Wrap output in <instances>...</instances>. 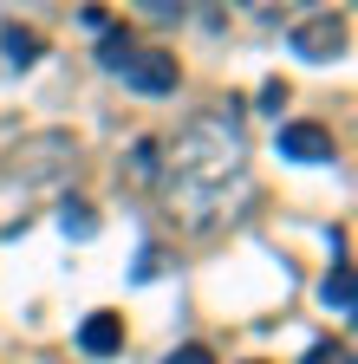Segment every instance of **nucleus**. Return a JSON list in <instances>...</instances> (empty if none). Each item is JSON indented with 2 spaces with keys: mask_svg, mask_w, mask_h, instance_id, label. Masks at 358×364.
<instances>
[{
  "mask_svg": "<svg viewBox=\"0 0 358 364\" xmlns=\"http://www.w3.org/2000/svg\"><path fill=\"white\" fill-rule=\"evenodd\" d=\"M248 169V136H241V117L235 105L228 111H202L189 117V130L176 136V150H169V182H176V196H189V202H209L221 196L228 182H241Z\"/></svg>",
  "mask_w": 358,
  "mask_h": 364,
  "instance_id": "nucleus-1",
  "label": "nucleus"
},
{
  "mask_svg": "<svg viewBox=\"0 0 358 364\" xmlns=\"http://www.w3.org/2000/svg\"><path fill=\"white\" fill-rule=\"evenodd\" d=\"M78 163V144L65 130H39V136H20V144L0 156V182H26V189H46L65 169Z\"/></svg>",
  "mask_w": 358,
  "mask_h": 364,
  "instance_id": "nucleus-2",
  "label": "nucleus"
},
{
  "mask_svg": "<svg viewBox=\"0 0 358 364\" xmlns=\"http://www.w3.org/2000/svg\"><path fill=\"white\" fill-rule=\"evenodd\" d=\"M176 78H183V72H176L169 53H137V59L124 65V85H130V91H144V98H163V91H176Z\"/></svg>",
  "mask_w": 358,
  "mask_h": 364,
  "instance_id": "nucleus-3",
  "label": "nucleus"
},
{
  "mask_svg": "<svg viewBox=\"0 0 358 364\" xmlns=\"http://www.w3.org/2000/svg\"><path fill=\"white\" fill-rule=\"evenodd\" d=\"M293 53L300 59H332V53H345V20L339 14H320V20L293 26Z\"/></svg>",
  "mask_w": 358,
  "mask_h": 364,
  "instance_id": "nucleus-4",
  "label": "nucleus"
},
{
  "mask_svg": "<svg viewBox=\"0 0 358 364\" xmlns=\"http://www.w3.org/2000/svg\"><path fill=\"white\" fill-rule=\"evenodd\" d=\"M280 156H293V163H332L339 150H332V130H320V124H280Z\"/></svg>",
  "mask_w": 358,
  "mask_h": 364,
  "instance_id": "nucleus-5",
  "label": "nucleus"
},
{
  "mask_svg": "<svg viewBox=\"0 0 358 364\" xmlns=\"http://www.w3.org/2000/svg\"><path fill=\"white\" fill-rule=\"evenodd\" d=\"M78 351H92V358L124 351V318H117V312H85V326H78Z\"/></svg>",
  "mask_w": 358,
  "mask_h": 364,
  "instance_id": "nucleus-6",
  "label": "nucleus"
},
{
  "mask_svg": "<svg viewBox=\"0 0 358 364\" xmlns=\"http://www.w3.org/2000/svg\"><path fill=\"white\" fill-rule=\"evenodd\" d=\"M157 176H163V144L157 136H137V144H130V163H124V182L130 189H150Z\"/></svg>",
  "mask_w": 358,
  "mask_h": 364,
  "instance_id": "nucleus-7",
  "label": "nucleus"
},
{
  "mask_svg": "<svg viewBox=\"0 0 358 364\" xmlns=\"http://www.w3.org/2000/svg\"><path fill=\"white\" fill-rule=\"evenodd\" d=\"M0 53H7V65H33L39 53H46V39H39L33 26H0Z\"/></svg>",
  "mask_w": 358,
  "mask_h": 364,
  "instance_id": "nucleus-8",
  "label": "nucleus"
},
{
  "mask_svg": "<svg viewBox=\"0 0 358 364\" xmlns=\"http://www.w3.org/2000/svg\"><path fill=\"white\" fill-rule=\"evenodd\" d=\"M320 299L332 306V312H352V299H358V287H352V267L339 260L332 273H326V280H320Z\"/></svg>",
  "mask_w": 358,
  "mask_h": 364,
  "instance_id": "nucleus-9",
  "label": "nucleus"
},
{
  "mask_svg": "<svg viewBox=\"0 0 358 364\" xmlns=\"http://www.w3.org/2000/svg\"><path fill=\"white\" fill-rule=\"evenodd\" d=\"M59 228H65L72 241H92L98 235V208L92 202H59Z\"/></svg>",
  "mask_w": 358,
  "mask_h": 364,
  "instance_id": "nucleus-10",
  "label": "nucleus"
},
{
  "mask_svg": "<svg viewBox=\"0 0 358 364\" xmlns=\"http://www.w3.org/2000/svg\"><path fill=\"white\" fill-rule=\"evenodd\" d=\"M98 59H105L111 72H124L130 59H137V46H130V33H124V26H111V33L98 39Z\"/></svg>",
  "mask_w": 358,
  "mask_h": 364,
  "instance_id": "nucleus-11",
  "label": "nucleus"
},
{
  "mask_svg": "<svg viewBox=\"0 0 358 364\" xmlns=\"http://www.w3.org/2000/svg\"><path fill=\"white\" fill-rule=\"evenodd\" d=\"M306 364H352V351H345V345H312Z\"/></svg>",
  "mask_w": 358,
  "mask_h": 364,
  "instance_id": "nucleus-12",
  "label": "nucleus"
},
{
  "mask_svg": "<svg viewBox=\"0 0 358 364\" xmlns=\"http://www.w3.org/2000/svg\"><path fill=\"white\" fill-rule=\"evenodd\" d=\"M163 364H215V351L209 345H183V351H169Z\"/></svg>",
  "mask_w": 358,
  "mask_h": 364,
  "instance_id": "nucleus-13",
  "label": "nucleus"
},
{
  "mask_svg": "<svg viewBox=\"0 0 358 364\" xmlns=\"http://www.w3.org/2000/svg\"><path fill=\"white\" fill-rule=\"evenodd\" d=\"M260 105H267V111H280V105H287V85H280V78H267V85H260Z\"/></svg>",
  "mask_w": 358,
  "mask_h": 364,
  "instance_id": "nucleus-14",
  "label": "nucleus"
},
{
  "mask_svg": "<svg viewBox=\"0 0 358 364\" xmlns=\"http://www.w3.org/2000/svg\"><path fill=\"white\" fill-rule=\"evenodd\" d=\"M157 267H163V254H157V247H144V260H137V280H157Z\"/></svg>",
  "mask_w": 358,
  "mask_h": 364,
  "instance_id": "nucleus-15",
  "label": "nucleus"
}]
</instances>
